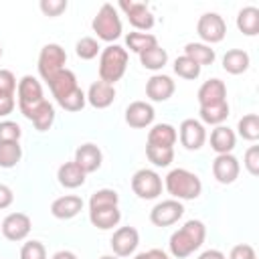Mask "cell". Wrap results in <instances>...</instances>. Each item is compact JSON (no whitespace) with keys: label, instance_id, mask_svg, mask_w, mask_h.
I'll return each instance as SVG.
<instances>
[{"label":"cell","instance_id":"cell-34","mask_svg":"<svg viewBox=\"0 0 259 259\" xmlns=\"http://www.w3.org/2000/svg\"><path fill=\"white\" fill-rule=\"evenodd\" d=\"M237 132L243 140L247 142H257L259 140V115L257 113H247L239 119Z\"/></svg>","mask_w":259,"mask_h":259},{"label":"cell","instance_id":"cell-49","mask_svg":"<svg viewBox=\"0 0 259 259\" xmlns=\"http://www.w3.org/2000/svg\"><path fill=\"white\" fill-rule=\"evenodd\" d=\"M198 259H227V257H225V253L219 251V249H206V251H202V253L198 255Z\"/></svg>","mask_w":259,"mask_h":259},{"label":"cell","instance_id":"cell-17","mask_svg":"<svg viewBox=\"0 0 259 259\" xmlns=\"http://www.w3.org/2000/svg\"><path fill=\"white\" fill-rule=\"evenodd\" d=\"M85 174H91L95 170L101 168V162H103V154L101 150L95 146V144H81L77 150H75V160H73Z\"/></svg>","mask_w":259,"mask_h":259},{"label":"cell","instance_id":"cell-5","mask_svg":"<svg viewBox=\"0 0 259 259\" xmlns=\"http://www.w3.org/2000/svg\"><path fill=\"white\" fill-rule=\"evenodd\" d=\"M65 63H67V53L61 45L57 42H49L40 49L38 53V75L49 81L53 79L59 71L65 69Z\"/></svg>","mask_w":259,"mask_h":259},{"label":"cell","instance_id":"cell-46","mask_svg":"<svg viewBox=\"0 0 259 259\" xmlns=\"http://www.w3.org/2000/svg\"><path fill=\"white\" fill-rule=\"evenodd\" d=\"M14 107H16L14 95H0V117H6L8 113H12Z\"/></svg>","mask_w":259,"mask_h":259},{"label":"cell","instance_id":"cell-41","mask_svg":"<svg viewBox=\"0 0 259 259\" xmlns=\"http://www.w3.org/2000/svg\"><path fill=\"white\" fill-rule=\"evenodd\" d=\"M20 259H47V249L40 241H26L20 249Z\"/></svg>","mask_w":259,"mask_h":259},{"label":"cell","instance_id":"cell-43","mask_svg":"<svg viewBox=\"0 0 259 259\" xmlns=\"http://www.w3.org/2000/svg\"><path fill=\"white\" fill-rule=\"evenodd\" d=\"M0 95H16V77L8 69H0Z\"/></svg>","mask_w":259,"mask_h":259},{"label":"cell","instance_id":"cell-29","mask_svg":"<svg viewBox=\"0 0 259 259\" xmlns=\"http://www.w3.org/2000/svg\"><path fill=\"white\" fill-rule=\"evenodd\" d=\"M184 57H188L190 61H194L198 67H204V65H212L217 55H214V49H210L208 45L204 42H188L184 47Z\"/></svg>","mask_w":259,"mask_h":259},{"label":"cell","instance_id":"cell-50","mask_svg":"<svg viewBox=\"0 0 259 259\" xmlns=\"http://www.w3.org/2000/svg\"><path fill=\"white\" fill-rule=\"evenodd\" d=\"M51 259H77V255L73 253V251H67V249H63V251H57Z\"/></svg>","mask_w":259,"mask_h":259},{"label":"cell","instance_id":"cell-12","mask_svg":"<svg viewBox=\"0 0 259 259\" xmlns=\"http://www.w3.org/2000/svg\"><path fill=\"white\" fill-rule=\"evenodd\" d=\"M204 142H206V130L198 119L188 117L180 123V144L186 150L196 152L204 146Z\"/></svg>","mask_w":259,"mask_h":259},{"label":"cell","instance_id":"cell-27","mask_svg":"<svg viewBox=\"0 0 259 259\" xmlns=\"http://www.w3.org/2000/svg\"><path fill=\"white\" fill-rule=\"evenodd\" d=\"M249 65H251V59H249L247 51H243V49H231L223 57V69L231 75L245 73L249 69Z\"/></svg>","mask_w":259,"mask_h":259},{"label":"cell","instance_id":"cell-35","mask_svg":"<svg viewBox=\"0 0 259 259\" xmlns=\"http://www.w3.org/2000/svg\"><path fill=\"white\" fill-rule=\"evenodd\" d=\"M146 158L156 166V168H166L174 160V148H162V146H152L146 144Z\"/></svg>","mask_w":259,"mask_h":259},{"label":"cell","instance_id":"cell-11","mask_svg":"<svg viewBox=\"0 0 259 259\" xmlns=\"http://www.w3.org/2000/svg\"><path fill=\"white\" fill-rule=\"evenodd\" d=\"M117 6L125 12L130 24L136 30H150L154 26V14L150 12V8L144 2H127V0H121Z\"/></svg>","mask_w":259,"mask_h":259},{"label":"cell","instance_id":"cell-33","mask_svg":"<svg viewBox=\"0 0 259 259\" xmlns=\"http://www.w3.org/2000/svg\"><path fill=\"white\" fill-rule=\"evenodd\" d=\"M22 158L20 142H0V168H14Z\"/></svg>","mask_w":259,"mask_h":259},{"label":"cell","instance_id":"cell-3","mask_svg":"<svg viewBox=\"0 0 259 259\" xmlns=\"http://www.w3.org/2000/svg\"><path fill=\"white\" fill-rule=\"evenodd\" d=\"M127 49L119 47V45H107L105 49H101L99 53V79L115 85L127 69Z\"/></svg>","mask_w":259,"mask_h":259},{"label":"cell","instance_id":"cell-18","mask_svg":"<svg viewBox=\"0 0 259 259\" xmlns=\"http://www.w3.org/2000/svg\"><path fill=\"white\" fill-rule=\"evenodd\" d=\"M81 210H83V198L77 196V194L59 196L51 204V214L55 219H61V221H69V219L77 217Z\"/></svg>","mask_w":259,"mask_h":259},{"label":"cell","instance_id":"cell-51","mask_svg":"<svg viewBox=\"0 0 259 259\" xmlns=\"http://www.w3.org/2000/svg\"><path fill=\"white\" fill-rule=\"evenodd\" d=\"M99 259H119V257H115V255H103V257H99Z\"/></svg>","mask_w":259,"mask_h":259},{"label":"cell","instance_id":"cell-40","mask_svg":"<svg viewBox=\"0 0 259 259\" xmlns=\"http://www.w3.org/2000/svg\"><path fill=\"white\" fill-rule=\"evenodd\" d=\"M20 136H22V130L16 121H10V119L0 121V142H20Z\"/></svg>","mask_w":259,"mask_h":259},{"label":"cell","instance_id":"cell-31","mask_svg":"<svg viewBox=\"0 0 259 259\" xmlns=\"http://www.w3.org/2000/svg\"><path fill=\"white\" fill-rule=\"evenodd\" d=\"M140 63H142L144 69L160 71V69H164V65L168 63V53H166V49H162L160 45H156V47H152V49L140 53Z\"/></svg>","mask_w":259,"mask_h":259},{"label":"cell","instance_id":"cell-23","mask_svg":"<svg viewBox=\"0 0 259 259\" xmlns=\"http://www.w3.org/2000/svg\"><path fill=\"white\" fill-rule=\"evenodd\" d=\"M89 221L93 227L107 231L117 227V223L121 221V212L117 206H101V208H89Z\"/></svg>","mask_w":259,"mask_h":259},{"label":"cell","instance_id":"cell-45","mask_svg":"<svg viewBox=\"0 0 259 259\" xmlns=\"http://www.w3.org/2000/svg\"><path fill=\"white\" fill-rule=\"evenodd\" d=\"M229 259H257L255 255V249L247 243H241V245H235L229 253Z\"/></svg>","mask_w":259,"mask_h":259},{"label":"cell","instance_id":"cell-37","mask_svg":"<svg viewBox=\"0 0 259 259\" xmlns=\"http://www.w3.org/2000/svg\"><path fill=\"white\" fill-rule=\"evenodd\" d=\"M99 53H101V47H99V42H97L93 36H83V38H79L77 45H75V55H77L81 61H91V59H95Z\"/></svg>","mask_w":259,"mask_h":259},{"label":"cell","instance_id":"cell-20","mask_svg":"<svg viewBox=\"0 0 259 259\" xmlns=\"http://www.w3.org/2000/svg\"><path fill=\"white\" fill-rule=\"evenodd\" d=\"M196 99H198V105H214V103H221V101H227V85L221 81V79H208L200 85L198 93H196Z\"/></svg>","mask_w":259,"mask_h":259},{"label":"cell","instance_id":"cell-48","mask_svg":"<svg viewBox=\"0 0 259 259\" xmlns=\"http://www.w3.org/2000/svg\"><path fill=\"white\" fill-rule=\"evenodd\" d=\"M134 259H170L162 249H150V251H142L138 253Z\"/></svg>","mask_w":259,"mask_h":259},{"label":"cell","instance_id":"cell-24","mask_svg":"<svg viewBox=\"0 0 259 259\" xmlns=\"http://www.w3.org/2000/svg\"><path fill=\"white\" fill-rule=\"evenodd\" d=\"M237 144V136L231 127L227 125H217L212 132H210V148L219 154H231L233 148Z\"/></svg>","mask_w":259,"mask_h":259},{"label":"cell","instance_id":"cell-14","mask_svg":"<svg viewBox=\"0 0 259 259\" xmlns=\"http://www.w3.org/2000/svg\"><path fill=\"white\" fill-rule=\"evenodd\" d=\"M239 172H241V166L233 154H219L212 160V176L221 184H233L239 178Z\"/></svg>","mask_w":259,"mask_h":259},{"label":"cell","instance_id":"cell-1","mask_svg":"<svg viewBox=\"0 0 259 259\" xmlns=\"http://www.w3.org/2000/svg\"><path fill=\"white\" fill-rule=\"evenodd\" d=\"M204 237H206V227L202 221L198 219H190L186 221L178 231H174L170 235V253L176 257V259H184L188 255H192L194 251H198L204 243Z\"/></svg>","mask_w":259,"mask_h":259},{"label":"cell","instance_id":"cell-25","mask_svg":"<svg viewBox=\"0 0 259 259\" xmlns=\"http://www.w3.org/2000/svg\"><path fill=\"white\" fill-rule=\"evenodd\" d=\"M85 172L75 162H65L57 170V180L63 188H79L85 184Z\"/></svg>","mask_w":259,"mask_h":259},{"label":"cell","instance_id":"cell-28","mask_svg":"<svg viewBox=\"0 0 259 259\" xmlns=\"http://www.w3.org/2000/svg\"><path fill=\"white\" fill-rule=\"evenodd\" d=\"M237 28L245 36H255L259 34V8L255 6H245L237 14Z\"/></svg>","mask_w":259,"mask_h":259},{"label":"cell","instance_id":"cell-21","mask_svg":"<svg viewBox=\"0 0 259 259\" xmlns=\"http://www.w3.org/2000/svg\"><path fill=\"white\" fill-rule=\"evenodd\" d=\"M47 83H49V89H51L53 97L57 99V103H59L61 99H65L71 91H75V89L79 87V85H77V77H75V73L69 71V69L59 71V73H57L53 79H49Z\"/></svg>","mask_w":259,"mask_h":259},{"label":"cell","instance_id":"cell-38","mask_svg":"<svg viewBox=\"0 0 259 259\" xmlns=\"http://www.w3.org/2000/svg\"><path fill=\"white\" fill-rule=\"evenodd\" d=\"M200 69H202V67H198L194 61H190V59L184 57V55L176 57V61H174V73H176L178 77H182V79H188V81L198 79Z\"/></svg>","mask_w":259,"mask_h":259},{"label":"cell","instance_id":"cell-16","mask_svg":"<svg viewBox=\"0 0 259 259\" xmlns=\"http://www.w3.org/2000/svg\"><path fill=\"white\" fill-rule=\"evenodd\" d=\"M174 89H176V85H174L172 77L162 75V73H156V75H152L146 81V95H148V99L158 101V103L168 101L172 97Z\"/></svg>","mask_w":259,"mask_h":259},{"label":"cell","instance_id":"cell-15","mask_svg":"<svg viewBox=\"0 0 259 259\" xmlns=\"http://www.w3.org/2000/svg\"><path fill=\"white\" fill-rule=\"evenodd\" d=\"M154 117H156V111L146 101H132L125 107V123L134 130H142V127L152 125Z\"/></svg>","mask_w":259,"mask_h":259},{"label":"cell","instance_id":"cell-2","mask_svg":"<svg viewBox=\"0 0 259 259\" xmlns=\"http://www.w3.org/2000/svg\"><path fill=\"white\" fill-rule=\"evenodd\" d=\"M164 186H166L168 194L174 200H194L202 192L200 178L194 172L186 170V168H174V170H170L166 174Z\"/></svg>","mask_w":259,"mask_h":259},{"label":"cell","instance_id":"cell-6","mask_svg":"<svg viewBox=\"0 0 259 259\" xmlns=\"http://www.w3.org/2000/svg\"><path fill=\"white\" fill-rule=\"evenodd\" d=\"M132 190L136 196H140L144 200H154L162 194V178L156 170L140 168L132 176Z\"/></svg>","mask_w":259,"mask_h":259},{"label":"cell","instance_id":"cell-7","mask_svg":"<svg viewBox=\"0 0 259 259\" xmlns=\"http://www.w3.org/2000/svg\"><path fill=\"white\" fill-rule=\"evenodd\" d=\"M196 32L204 45H217L227 34V22L217 12H204L196 22Z\"/></svg>","mask_w":259,"mask_h":259},{"label":"cell","instance_id":"cell-26","mask_svg":"<svg viewBox=\"0 0 259 259\" xmlns=\"http://www.w3.org/2000/svg\"><path fill=\"white\" fill-rule=\"evenodd\" d=\"M178 140L176 127L170 123H156L148 132V144L152 146H162V148H172Z\"/></svg>","mask_w":259,"mask_h":259},{"label":"cell","instance_id":"cell-19","mask_svg":"<svg viewBox=\"0 0 259 259\" xmlns=\"http://www.w3.org/2000/svg\"><path fill=\"white\" fill-rule=\"evenodd\" d=\"M85 97H87V103H89L91 107H95V109H105V107H109V105L113 103V99H115V87L99 79V81H93V83H91V87H89V91L85 93Z\"/></svg>","mask_w":259,"mask_h":259},{"label":"cell","instance_id":"cell-22","mask_svg":"<svg viewBox=\"0 0 259 259\" xmlns=\"http://www.w3.org/2000/svg\"><path fill=\"white\" fill-rule=\"evenodd\" d=\"M22 115H24L28 121H32L38 132H47V130H51V125H53V121H55V107H53L51 101L42 99L38 105H34L32 109H28V111L22 113Z\"/></svg>","mask_w":259,"mask_h":259},{"label":"cell","instance_id":"cell-42","mask_svg":"<svg viewBox=\"0 0 259 259\" xmlns=\"http://www.w3.org/2000/svg\"><path fill=\"white\" fill-rule=\"evenodd\" d=\"M243 164L247 168V172L251 176H257L259 174V146H249L247 152H245V158H243Z\"/></svg>","mask_w":259,"mask_h":259},{"label":"cell","instance_id":"cell-36","mask_svg":"<svg viewBox=\"0 0 259 259\" xmlns=\"http://www.w3.org/2000/svg\"><path fill=\"white\" fill-rule=\"evenodd\" d=\"M119 194L113 188H99L89 198V208H101V206H117Z\"/></svg>","mask_w":259,"mask_h":259},{"label":"cell","instance_id":"cell-39","mask_svg":"<svg viewBox=\"0 0 259 259\" xmlns=\"http://www.w3.org/2000/svg\"><path fill=\"white\" fill-rule=\"evenodd\" d=\"M85 103H87V97H85V93H83L81 87H77V89L71 91L65 99L59 101V105H61L65 111H81V109L85 107Z\"/></svg>","mask_w":259,"mask_h":259},{"label":"cell","instance_id":"cell-13","mask_svg":"<svg viewBox=\"0 0 259 259\" xmlns=\"http://www.w3.org/2000/svg\"><path fill=\"white\" fill-rule=\"evenodd\" d=\"M109 245H111L115 257H130L140 245V235L134 227H119L113 233Z\"/></svg>","mask_w":259,"mask_h":259},{"label":"cell","instance_id":"cell-32","mask_svg":"<svg viewBox=\"0 0 259 259\" xmlns=\"http://www.w3.org/2000/svg\"><path fill=\"white\" fill-rule=\"evenodd\" d=\"M158 45V38L150 32H127L125 34V47L132 51V53H144L152 47Z\"/></svg>","mask_w":259,"mask_h":259},{"label":"cell","instance_id":"cell-52","mask_svg":"<svg viewBox=\"0 0 259 259\" xmlns=\"http://www.w3.org/2000/svg\"><path fill=\"white\" fill-rule=\"evenodd\" d=\"M0 57H2V47H0Z\"/></svg>","mask_w":259,"mask_h":259},{"label":"cell","instance_id":"cell-9","mask_svg":"<svg viewBox=\"0 0 259 259\" xmlns=\"http://www.w3.org/2000/svg\"><path fill=\"white\" fill-rule=\"evenodd\" d=\"M182 214H184L182 202L170 198V200L158 202V204L150 210V221H152V225H156V227H170V225L178 223V221L182 219Z\"/></svg>","mask_w":259,"mask_h":259},{"label":"cell","instance_id":"cell-47","mask_svg":"<svg viewBox=\"0 0 259 259\" xmlns=\"http://www.w3.org/2000/svg\"><path fill=\"white\" fill-rule=\"evenodd\" d=\"M12 200H14L12 188L6 186V184H0V210H2V208H8V206L12 204Z\"/></svg>","mask_w":259,"mask_h":259},{"label":"cell","instance_id":"cell-44","mask_svg":"<svg viewBox=\"0 0 259 259\" xmlns=\"http://www.w3.org/2000/svg\"><path fill=\"white\" fill-rule=\"evenodd\" d=\"M40 10L45 16H59L67 10V0H40Z\"/></svg>","mask_w":259,"mask_h":259},{"label":"cell","instance_id":"cell-4","mask_svg":"<svg viewBox=\"0 0 259 259\" xmlns=\"http://www.w3.org/2000/svg\"><path fill=\"white\" fill-rule=\"evenodd\" d=\"M91 26H93V32L97 34V38H101L105 42H113L121 36V20L117 16V8L109 2H105L99 8Z\"/></svg>","mask_w":259,"mask_h":259},{"label":"cell","instance_id":"cell-10","mask_svg":"<svg viewBox=\"0 0 259 259\" xmlns=\"http://www.w3.org/2000/svg\"><path fill=\"white\" fill-rule=\"evenodd\" d=\"M30 227H32V223H30V217H28V214H24V212H10V214L2 221L0 231H2V235H4L8 241L18 243V241H24V239L28 237Z\"/></svg>","mask_w":259,"mask_h":259},{"label":"cell","instance_id":"cell-30","mask_svg":"<svg viewBox=\"0 0 259 259\" xmlns=\"http://www.w3.org/2000/svg\"><path fill=\"white\" fill-rule=\"evenodd\" d=\"M200 123H208V125H223V121L229 117V103L221 101L214 105H202L200 107Z\"/></svg>","mask_w":259,"mask_h":259},{"label":"cell","instance_id":"cell-8","mask_svg":"<svg viewBox=\"0 0 259 259\" xmlns=\"http://www.w3.org/2000/svg\"><path fill=\"white\" fill-rule=\"evenodd\" d=\"M16 95H18V107H20V113H26L28 109H32L34 105H38L45 95H42V87H40V81L32 75H24L18 85H16Z\"/></svg>","mask_w":259,"mask_h":259}]
</instances>
